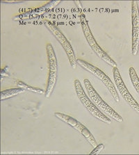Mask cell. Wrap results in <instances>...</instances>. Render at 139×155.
Masks as SVG:
<instances>
[{"mask_svg": "<svg viewBox=\"0 0 139 155\" xmlns=\"http://www.w3.org/2000/svg\"><path fill=\"white\" fill-rule=\"evenodd\" d=\"M80 21H81L82 31L84 32V36L94 52L97 54V56H98L99 58H100L107 64H109L113 68H117V63L109 56H108L107 54L100 48V46L99 45L95 38H94V36L92 34L90 27H89L88 21L86 20V17H85L84 14H81V16H80Z\"/></svg>", "mask_w": 139, "mask_h": 155, "instance_id": "cell-1", "label": "cell"}, {"mask_svg": "<svg viewBox=\"0 0 139 155\" xmlns=\"http://www.w3.org/2000/svg\"><path fill=\"white\" fill-rule=\"evenodd\" d=\"M74 84L75 91H76L78 98L79 100L81 101L82 104L84 106L85 108L88 110L92 116L99 120L103 122V123H105L109 124L111 123V119L106 116V115L104 114L102 111H100V110L96 107L93 101H92L90 99V97H88V95H86V93H85V91H84L83 87H82L79 80L76 79V80L74 81Z\"/></svg>", "mask_w": 139, "mask_h": 155, "instance_id": "cell-2", "label": "cell"}, {"mask_svg": "<svg viewBox=\"0 0 139 155\" xmlns=\"http://www.w3.org/2000/svg\"><path fill=\"white\" fill-rule=\"evenodd\" d=\"M84 84L87 94H88V96L93 101L94 104L98 106L102 111L105 112L110 117H111L113 119H114L115 121L118 122V123H122L123 121V119H122V117L114 109H112L104 100H102V98L97 93V91L94 89L88 79H84Z\"/></svg>", "mask_w": 139, "mask_h": 155, "instance_id": "cell-3", "label": "cell"}, {"mask_svg": "<svg viewBox=\"0 0 139 155\" xmlns=\"http://www.w3.org/2000/svg\"><path fill=\"white\" fill-rule=\"evenodd\" d=\"M77 63L79 66H81L82 68L91 72V74L97 77L99 79H100L102 81V83L107 87L108 90L109 91V92L111 94L112 97H114L115 102H120V97L118 93L117 92V88H115L114 84H113V82L111 80L109 77L104 72L99 69L98 68L94 66L91 63L85 61L84 60L77 59Z\"/></svg>", "mask_w": 139, "mask_h": 155, "instance_id": "cell-4", "label": "cell"}, {"mask_svg": "<svg viewBox=\"0 0 139 155\" xmlns=\"http://www.w3.org/2000/svg\"><path fill=\"white\" fill-rule=\"evenodd\" d=\"M47 54L48 58L49 63V77L45 91V97H49L52 93L56 86V79L58 75V63L55 51L54 50L51 44H48L46 47Z\"/></svg>", "mask_w": 139, "mask_h": 155, "instance_id": "cell-5", "label": "cell"}, {"mask_svg": "<svg viewBox=\"0 0 139 155\" xmlns=\"http://www.w3.org/2000/svg\"><path fill=\"white\" fill-rule=\"evenodd\" d=\"M44 24L46 26V27L48 28L49 31H50L51 34H52L53 36L56 38V40L59 42V43L61 45V46L63 47V48L64 49L65 53L67 54V56L68 57V59H69V61L70 63L71 66L74 69L76 68L77 65V58L76 56H75L72 47L69 43V41H68L63 33L60 31V29H58L57 27H56L55 25H53L51 22L45 20Z\"/></svg>", "mask_w": 139, "mask_h": 155, "instance_id": "cell-6", "label": "cell"}, {"mask_svg": "<svg viewBox=\"0 0 139 155\" xmlns=\"http://www.w3.org/2000/svg\"><path fill=\"white\" fill-rule=\"evenodd\" d=\"M55 116L58 119L61 120V121L67 123L68 124H69L70 126H71L72 127L79 131L80 134H81L82 136H84L85 138L88 140V142L92 145V147H95L97 146L98 143L96 142L95 138H94L93 136L92 135L91 131H89L84 124L79 123L78 120L73 118L71 116H68V115L61 114V113H55Z\"/></svg>", "mask_w": 139, "mask_h": 155, "instance_id": "cell-7", "label": "cell"}, {"mask_svg": "<svg viewBox=\"0 0 139 155\" xmlns=\"http://www.w3.org/2000/svg\"><path fill=\"white\" fill-rule=\"evenodd\" d=\"M113 74H114V78L117 89L121 93L122 98L129 104V107L132 108L134 111L139 114V104L135 100L130 93L129 92V91L127 90L117 68H113Z\"/></svg>", "mask_w": 139, "mask_h": 155, "instance_id": "cell-8", "label": "cell"}, {"mask_svg": "<svg viewBox=\"0 0 139 155\" xmlns=\"http://www.w3.org/2000/svg\"><path fill=\"white\" fill-rule=\"evenodd\" d=\"M131 53L134 56L138 54L139 47V8L136 1L131 2Z\"/></svg>", "mask_w": 139, "mask_h": 155, "instance_id": "cell-9", "label": "cell"}, {"mask_svg": "<svg viewBox=\"0 0 139 155\" xmlns=\"http://www.w3.org/2000/svg\"><path fill=\"white\" fill-rule=\"evenodd\" d=\"M25 91V89L22 88H12L8 89V90L2 91L1 92V100H6L8 98L13 97L14 96L18 95L19 94L22 93Z\"/></svg>", "mask_w": 139, "mask_h": 155, "instance_id": "cell-10", "label": "cell"}, {"mask_svg": "<svg viewBox=\"0 0 139 155\" xmlns=\"http://www.w3.org/2000/svg\"><path fill=\"white\" fill-rule=\"evenodd\" d=\"M129 74L134 89L139 95V78L137 74H136L135 69L133 67H131L129 69Z\"/></svg>", "mask_w": 139, "mask_h": 155, "instance_id": "cell-11", "label": "cell"}, {"mask_svg": "<svg viewBox=\"0 0 139 155\" xmlns=\"http://www.w3.org/2000/svg\"><path fill=\"white\" fill-rule=\"evenodd\" d=\"M18 86H20V88H22L23 89H26V90H28L29 91H31V92H34V93H39V94L45 93V92L43 90H42V89H40V88H34V87L30 86L29 85H27V84L23 83L22 81H18Z\"/></svg>", "mask_w": 139, "mask_h": 155, "instance_id": "cell-12", "label": "cell"}, {"mask_svg": "<svg viewBox=\"0 0 139 155\" xmlns=\"http://www.w3.org/2000/svg\"><path fill=\"white\" fill-rule=\"evenodd\" d=\"M104 147V145L103 144L98 145L95 147H94V150L91 152V154H99L102 152V150Z\"/></svg>", "mask_w": 139, "mask_h": 155, "instance_id": "cell-13", "label": "cell"}]
</instances>
